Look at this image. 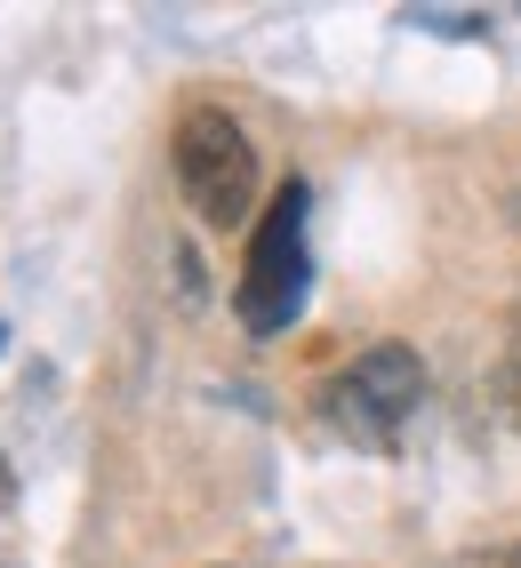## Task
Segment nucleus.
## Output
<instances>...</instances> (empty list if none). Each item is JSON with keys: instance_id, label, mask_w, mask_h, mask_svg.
Here are the masks:
<instances>
[{"instance_id": "39448f33", "label": "nucleus", "mask_w": 521, "mask_h": 568, "mask_svg": "<svg viewBox=\"0 0 521 568\" xmlns=\"http://www.w3.org/2000/svg\"><path fill=\"white\" fill-rule=\"evenodd\" d=\"M0 505H9V473H0Z\"/></svg>"}, {"instance_id": "423d86ee", "label": "nucleus", "mask_w": 521, "mask_h": 568, "mask_svg": "<svg viewBox=\"0 0 521 568\" xmlns=\"http://www.w3.org/2000/svg\"><path fill=\"white\" fill-rule=\"evenodd\" d=\"M513 568H521V560H513Z\"/></svg>"}, {"instance_id": "f257e3e1", "label": "nucleus", "mask_w": 521, "mask_h": 568, "mask_svg": "<svg viewBox=\"0 0 521 568\" xmlns=\"http://www.w3.org/2000/svg\"><path fill=\"white\" fill-rule=\"evenodd\" d=\"M305 184H281L273 209L257 216V241H249V264H241V288H233V313L249 336H273L305 313Z\"/></svg>"}, {"instance_id": "f03ea898", "label": "nucleus", "mask_w": 521, "mask_h": 568, "mask_svg": "<svg viewBox=\"0 0 521 568\" xmlns=\"http://www.w3.org/2000/svg\"><path fill=\"white\" fill-rule=\"evenodd\" d=\"M169 161H177V184L201 224H241L257 209V144L241 136L233 112H209V104L184 112Z\"/></svg>"}, {"instance_id": "20e7f679", "label": "nucleus", "mask_w": 521, "mask_h": 568, "mask_svg": "<svg viewBox=\"0 0 521 568\" xmlns=\"http://www.w3.org/2000/svg\"><path fill=\"white\" fill-rule=\"evenodd\" d=\"M505 408H513V425H521V336H513V361H505Z\"/></svg>"}, {"instance_id": "7ed1b4c3", "label": "nucleus", "mask_w": 521, "mask_h": 568, "mask_svg": "<svg viewBox=\"0 0 521 568\" xmlns=\"http://www.w3.org/2000/svg\"><path fill=\"white\" fill-rule=\"evenodd\" d=\"M321 408H329V425H338L345 440H361V448H393L401 425L425 408V361L409 353V345H369L345 376H329Z\"/></svg>"}]
</instances>
